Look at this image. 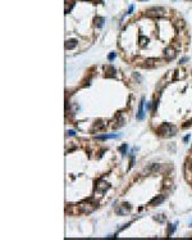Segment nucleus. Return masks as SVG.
Returning <instances> with one entry per match:
<instances>
[{
	"label": "nucleus",
	"instance_id": "5",
	"mask_svg": "<svg viewBox=\"0 0 192 240\" xmlns=\"http://www.w3.org/2000/svg\"><path fill=\"white\" fill-rule=\"evenodd\" d=\"M164 55L167 57L168 59H173V58L176 57V51H174L173 49L168 48V49H165V51H164Z\"/></svg>",
	"mask_w": 192,
	"mask_h": 240
},
{
	"label": "nucleus",
	"instance_id": "18",
	"mask_svg": "<svg viewBox=\"0 0 192 240\" xmlns=\"http://www.w3.org/2000/svg\"><path fill=\"white\" fill-rule=\"evenodd\" d=\"M146 108H147V109H151V102H147L146 103Z\"/></svg>",
	"mask_w": 192,
	"mask_h": 240
},
{
	"label": "nucleus",
	"instance_id": "16",
	"mask_svg": "<svg viewBox=\"0 0 192 240\" xmlns=\"http://www.w3.org/2000/svg\"><path fill=\"white\" fill-rule=\"evenodd\" d=\"M155 220L160 221V222H164V217H155Z\"/></svg>",
	"mask_w": 192,
	"mask_h": 240
},
{
	"label": "nucleus",
	"instance_id": "11",
	"mask_svg": "<svg viewBox=\"0 0 192 240\" xmlns=\"http://www.w3.org/2000/svg\"><path fill=\"white\" fill-rule=\"evenodd\" d=\"M127 146H128V144H124L123 146L119 148V150H120V153H122V154H126V149H127Z\"/></svg>",
	"mask_w": 192,
	"mask_h": 240
},
{
	"label": "nucleus",
	"instance_id": "14",
	"mask_svg": "<svg viewBox=\"0 0 192 240\" xmlns=\"http://www.w3.org/2000/svg\"><path fill=\"white\" fill-rule=\"evenodd\" d=\"M188 126H192V120H190L188 122H187V123L183 125V127H188Z\"/></svg>",
	"mask_w": 192,
	"mask_h": 240
},
{
	"label": "nucleus",
	"instance_id": "2",
	"mask_svg": "<svg viewBox=\"0 0 192 240\" xmlns=\"http://www.w3.org/2000/svg\"><path fill=\"white\" fill-rule=\"evenodd\" d=\"M146 14L149 17H163L165 14V10L163 8H153L150 10H147Z\"/></svg>",
	"mask_w": 192,
	"mask_h": 240
},
{
	"label": "nucleus",
	"instance_id": "6",
	"mask_svg": "<svg viewBox=\"0 0 192 240\" xmlns=\"http://www.w3.org/2000/svg\"><path fill=\"white\" fill-rule=\"evenodd\" d=\"M76 45H77V41H76V40H69V41L65 43V49H68V50H72V49L76 48Z\"/></svg>",
	"mask_w": 192,
	"mask_h": 240
},
{
	"label": "nucleus",
	"instance_id": "4",
	"mask_svg": "<svg viewBox=\"0 0 192 240\" xmlns=\"http://www.w3.org/2000/svg\"><path fill=\"white\" fill-rule=\"evenodd\" d=\"M164 195H158V197H155L153 200L150 202V206H158V204H160V203H163L164 202Z\"/></svg>",
	"mask_w": 192,
	"mask_h": 240
},
{
	"label": "nucleus",
	"instance_id": "17",
	"mask_svg": "<svg viewBox=\"0 0 192 240\" xmlns=\"http://www.w3.org/2000/svg\"><path fill=\"white\" fill-rule=\"evenodd\" d=\"M133 8H135L133 5H131V7H129V10L127 12V14H131V13H132V10H133Z\"/></svg>",
	"mask_w": 192,
	"mask_h": 240
},
{
	"label": "nucleus",
	"instance_id": "8",
	"mask_svg": "<svg viewBox=\"0 0 192 240\" xmlns=\"http://www.w3.org/2000/svg\"><path fill=\"white\" fill-rule=\"evenodd\" d=\"M97 139H100V140H104V139H117V137H119V135L118 134H114V135H102V136H96Z\"/></svg>",
	"mask_w": 192,
	"mask_h": 240
},
{
	"label": "nucleus",
	"instance_id": "21",
	"mask_svg": "<svg viewBox=\"0 0 192 240\" xmlns=\"http://www.w3.org/2000/svg\"><path fill=\"white\" fill-rule=\"evenodd\" d=\"M190 225H191V226H192V221H191V222H190Z\"/></svg>",
	"mask_w": 192,
	"mask_h": 240
},
{
	"label": "nucleus",
	"instance_id": "1",
	"mask_svg": "<svg viewBox=\"0 0 192 240\" xmlns=\"http://www.w3.org/2000/svg\"><path fill=\"white\" fill-rule=\"evenodd\" d=\"M159 132H160V135H174L176 127H173V126L169 125V123H164L161 127L159 129Z\"/></svg>",
	"mask_w": 192,
	"mask_h": 240
},
{
	"label": "nucleus",
	"instance_id": "9",
	"mask_svg": "<svg viewBox=\"0 0 192 240\" xmlns=\"http://www.w3.org/2000/svg\"><path fill=\"white\" fill-rule=\"evenodd\" d=\"M104 23H105V21H104V18H102V17H97V18H96V22H95L96 27L101 28V27L104 26Z\"/></svg>",
	"mask_w": 192,
	"mask_h": 240
},
{
	"label": "nucleus",
	"instance_id": "20",
	"mask_svg": "<svg viewBox=\"0 0 192 240\" xmlns=\"http://www.w3.org/2000/svg\"><path fill=\"white\" fill-rule=\"evenodd\" d=\"M188 139H190V135H187V136H186L184 139H183V140H184V141H187V140H188Z\"/></svg>",
	"mask_w": 192,
	"mask_h": 240
},
{
	"label": "nucleus",
	"instance_id": "12",
	"mask_svg": "<svg viewBox=\"0 0 192 240\" xmlns=\"http://www.w3.org/2000/svg\"><path fill=\"white\" fill-rule=\"evenodd\" d=\"M117 212H118L119 214H126V213H127V211H126V209H122V208H119V209H117Z\"/></svg>",
	"mask_w": 192,
	"mask_h": 240
},
{
	"label": "nucleus",
	"instance_id": "10",
	"mask_svg": "<svg viewBox=\"0 0 192 240\" xmlns=\"http://www.w3.org/2000/svg\"><path fill=\"white\" fill-rule=\"evenodd\" d=\"M176 229H177V223H174V225H172V227L168 230V235H172L174 231H176Z\"/></svg>",
	"mask_w": 192,
	"mask_h": 240
},
{
	"label": "nucleus",
	"instance_id": "7",
	"mask_svg": "<svg viewBox=\"0 0 192 240\" xmlns=\"http://www.w3.org/2000/svg\"><path fill=\"white\" fill-rule=\"evenodd\" d=\"M106 76H108V77H114L115 76V68L113 66H109L108 68H106Z\"/></svg>",
	"mask_w": 192,
	"mask_h": 240
},
{
	"label": "nucleus",
	"instance_id": "3",
	"mask_svg": "<svg viewBox=\"0 0 192 240\" xmlns=\"http://www.w3.org/2000/svg\"><path fill=\"white\" fill-rule=\"evenodd\" d=\"M144 105H145V99L142 98V99H141V103H140V109H138V113H137V120H140V121H142V120L145 118Z\"/></svg>",
	"mask_w": 192,
	"mask_h": 240
},
{
	"label": "nucleus",
	"instance_id": "15",
	"mask_svg": "<svg viewBox=\"0 0 192 240\" xmlns=\"http://www.w3.org/2000/svg\"><path fill=\"white\" fill-rule=\"evenodd\" d=\"M187 59H188V58H187V57H184V58H182V59L179 60V63H181V64H183V63H186V62H187Z\"/></svg>",
	"mask_w": 192,
	"mask_h": 240
},
{
	"label": "nucleus",
	"instance_id": "19",
	"mask_svg": "<svg viewBox=\"0 0 192 240\" xmlns=\"http://www.w3.org/2000/svg\"><path fill=\"white\" fill-rule=\"evenodd\" d=\"M68 135H69V136H74V131H68Z\"/></svg>",
	"mask_w": 192,
	"mask_h": 240
},
{
	"label": "nucleus",
	"instance_id": "13",
	"mask_svg": "<svg viewBox=\"0 0 192 240\" xmlns=\"http://www.w3.org/2000/svg\"><path fill=\"white\" fill-rule=\"evenodd\" d=\"M115 57H117V53H111L110 55H109V60H113Z\"/></svg>",
	"mask_w": 192,
	"mask_h": 240
}]
</instances>
